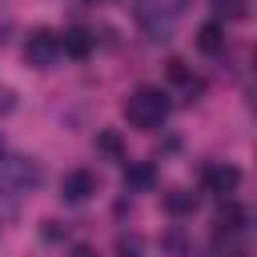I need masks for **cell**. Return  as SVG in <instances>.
Returning a JSON list of instances; mask_svg holds the SVG:
<instances>
[{
	"label": "cell",
	"mask_w": 257,
	"mask_h": 257,
	"mask_svg": "<svg viewBox=\"0 0 257 257\" xmlns=\"http://www.w3.org/2000/svg\"><path fill=\"white\" fill-rule=\"evenodd\" d=\"M169 116V96L161 92V88H137V92H128L124 96V120L133 124V128H157L161 120Z\"/></svg>",
	"instance_id": "cell-1"
},
{
	"label": "cell",
	"mask_w": 257,
	"mask_h": 257,
	"mask_svg": "<svg viewBox=\"0 0 257 257\" xmlns=\"http://www.w3.org/2000/svg\"><path fill=\"white\" fill-rule=\"evenodd\" d=\"M36 185H40V165H32V161H24V157H12V161L0 165V189H4V193L20 197V193H28V189H36Z\"/></svg>",
	"instance_id": "cell-2"
},
{
	"label": "cell",
	"mask_w": 257,
	"mask_h": 257,
	"mask_svg": "<svg viewBox=\"0 0 257 257\" xmlns=\"http://www.w3.org/2000/svg\"><path fill=\"white\" fill-rule=\"evenodd\" d=\"M24 60L32 68H52L60 60V36L52 28H32V36L24 40Z\"/></svg>",
	"instance_id": "cell-3"
},
{
	"label": "cell",
	"mask_w": 257,
	"mask_h": 257,
	"mask_svg": "<svg viewBox=\"0 0 257 257\" xmlns=\"http://www.w3.org/2000/svg\"><path fill=\"white\" fill-rule=\"evenodd\" d=\"M137 20H141V28H145V36L157 44V40H169V32H173V12H165L161 8V0H145L141 8H137Z\"/></svg>",
	"instance_id": "cell-4"
},
{
	"label": "cell",
	"mask_w": 257,
	"mask_h": 257,
	"mask_svg": "<svg viewBox=\"0 0 257 257\" xmlns=\"http://www.w3.org/2000/svg\"><path fill=\"white\" fill-rule=\"evenodd\" d=\"M96 189H100V181H96L92 169H72V173H64V181H60V197H64L68 205H84Z\"/></svg>",
	"instance_id": "cell-5"
},
{
	"label": "cell",
	"mask_w": 257,
	"mask_h": 257,
	"mask_svg": "<svg viewBox=\"0 0 257 257\" xmlns=\"http://www.w3.org/2000/svg\"><path fill=\"white\" fill-rule=\"evenodd\" d=\"M201 185H205V193L229 197L241 185V169H233V165H205L201 169Z\"/></svg>",
	"instance_id": "cell-6"
},
{
	"label": "cell",
	"mask_w": 257,
	"mask_h": 257,
	"mask_svg": "<svg viewBox=\"0 0 257 257\" xmlns=\"http://www.w3.org/2000/svg\"><path fill=\"white\" fill-rule=\"evenodd\" d=\"M157 185V169L149 165V161H133L128 169H124V189L128 193H149Z\"/></svg>",
	"instance_id": "cell-7"
},
{
	"label": "cell",
	"mask_w": 257,
	"mask_h": 257,
	"mask_svg": "<svg viewBox=\"0 0 257 257\" xmlns=\"http://www.w3.org/2000/svg\"><path fill=\"white\" fill-rule=\"evenodd\" d=\"M161 205H165L169 217H189V213L197 209V193H189V189H169V193L161 197Z\"/></svg>",
	"instance_id": "cell-8"
},
{
	"label": "cell",
	"mask_w": 257,
	"mask_h": 257,
	"mask_svg": "<svg viewBox=\"0 0 257 257\" xmlns=\"http://www.w3.org/2000/svg\"><path fill=\"white\" fill-rule=\"evenodd\" d=\"M60 52H68V56L84 60V56L92 52V36H88L84 28H72V32H64V40H60Z\"/></svg>",
	"instance_id": "cell-9"
},
{
	"label": "cell",
	"mask_w": 257,
	"mask_h": 257,
	"mask_svg": "<svg viewBox=\"0 0 257 257\" xmlns=\"http://www.w3.org/2000/svg\"><path fill=\"white\" fill-rule=\"evenodd\" d=\"M197 48H201V52H221V48H225V28H221L217 20L201 24V32H197Z\"/></svg>",
	"instance_id": "cell-10"
},
{
	"label": "cell",
	"mask_w": 257,
	"mask_h": 257,
	"mask_svg": "<svg viewBox=\"0 0 257 257\" xmlns=\"http://www.w3.org/2000/svg\"><path fill=\"white\" fill-rule=\"evenodd\" d=\"M245 221H249V213H245L241 205H233V201L217 213V229H221V233H241V229H245Z\"/></svg>",
	"instance_id": "cell-11"
},
{
	"label": "cell",
	"mask_w": 257,
	"mask_h": 257,
	"mask_svg": "<svg viewBox=\"0 0 257 257\" xmlns=\"http://www.w3.org/2000/svg\"><path fill=\"white\" fill-rule=\"evenodd\" d=\"M96 149L100 153H108V157H120V133H112V128H104V133H96Z\"/></svg>",
	"instance_id": "cell-12"
},
{
	"label": "cell",
	"mask_w": 257,
	"mask_h": 257,
	"mask_svg": "<svg viewBox=\"0 0 257 257\" xmlns=\"http://www.w3.org/2000/svg\"><path fill=\"white\" fill-rule=\"evenodd\" d=\"M169 76H173V80H189V68H185V60H169Z\"/></svg>",
	"instance_id": "cell-13"
},
{
	"label": "cell",
	"mask_w": 257,
	"mask_h": 257,
	"mask_svg": "<svg viewBox=\"0 0 257 257\" xmlns=\"http://www.w3.org/2000/svg\"><path fill=\"white\" fill-rule=\"evenodd\" d=\"M68 257H100V253H96V249H92V245H76V249H72V253H68Z\"/></svg>",
	"instance_id": "cell-14"
}]
</instances>
